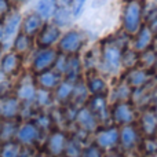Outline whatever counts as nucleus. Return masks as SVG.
<instances>
[{"instance_id":"ddd939ff","label":"nucleus","mask_w":157,"mask_h":157,"mask_svg":"<svg viewBox=\"0 0 157 157\" xmlns=\"http://www.w3.org/2000/svg\"><path fill=\"white\" fill-rule=\"evenodd\" d=\"M87 106H88L90 110L95 114V117L98 119L99 124L110 120L112 103H110V101H109L108 95H92V97H90L88 102H87Z\"/></svg>"},{"instance_id":"6e6552de","label":"nucleus","mask_w":157,"mask_h":157,"mask_svg":"<svg viewBox=\"0 0 157 157\" xmlns=\"http://www.w3.org/2000/svg\"><path fill=\"white\" fill-rule=\"evenodd\" d=\"M41 134L43 131L39 128V125L33 120H24L18 125L15 141L22 146H35L40 141Z\"/></svg>"},{"instance_id":"58836bf2","label":"nucleus","mask_w":157,"mask_h":157,"mask_svg":"<svg viewBox=\"0 0 157 157\" xmlns=\"http://www.w3.org/2000/svg\"><path fill=\"white\" fill-rule=\"evenodd\" d=\"M102 152L103 150H101L95 144H90L83 147L81 157H103Z\"/></svg>"},{"instance_id":"37998d69","label":"nucleus","mask_w":157,"mask_h":157,"mask_svg":"<svg viewBox=\"0 0 157 157\" xmlns=\"http://www.w3.org/2000/svg\"><path fill=\"white\" fill-rule=\"evenodd\" d=\"M11 2H13V3H14V6H15V4H22V3L28 2V0H11Z\"/></svg>"},{"instance_id":"393cba45","label":"nucleus","mask_w":157,"mask_h":157,"mask_svg":"<svg viewBox=\"0 0 157 157\" xmlns=\"http://www.w3.org/2000/svg\"><path fill=\"white\" fill-rule=\"evenodd\" d=\"M73 90H75V83L69 81L63 78L61 81V84L54 90V101L55 105L58 106H66L71 103L72 95H73Z\"/></svg>"},{"instance_id":"f257e3e1","label":"nucleus","mask_w":157,"mask_h":157,"mask_svg":"<svg viewBox=\"0 0 157 157\" xmlns=\"http://www.w3.org/2000/svg\"><path fill=\"white\" fill-rule=\"evenodd\" d=\"M128 39H130V36H127L121 30L120 35L108 37L106 40L99 43L101 62H99L98 72L102 73L105 77L116 76L123 69V66H121L123 52L128 47L127 46Z\"/></svg>"},{"instance_id":"f3484780","label":"nucleus","mask_w":157,"mask_h":157,"mask_svg":"<svg viewBox=\"0 0 157 157\" xmlns=\"http://www.w3.org/2000/svg\"><path fill=\"white\" fill-rule=\"evenodd\" d=\"M132 91L131 86L124 80V78H119L114 83L113 87L109 90L108 98L110 103H117V102H131V97H132Z\"/></svg>"},{"instance_id":"aec40b11","label":"nucleus","mask_w":157,"mask_h":157,"mask_svg":"<svg viewBox=\"0 0 157 157\" xmlns=\"http://www.w3.org/2000/svg\"><path fill=\"white\" fill-rule=\"evenodd\" d=\"M46 22L41 19V17H39L35 11H29V13L24 14L21 24V32L24 35H28L30 37H36L39 35V32L41 30V28L44 26Z\"/></svg>"},{"instance_id":"7ed1b4c3","label":"nucleus","mask_w":157,"mask_h":157,"mask_svg":"<svg viewBox=\"0 0 157 157\" xmlns=\"http://www.w3.org/2000/svg\"><path fill=\"white\" fill-rule=\"evenodd\" d=\"M144 6L141 0H127L121 14V30L130 37H134L144 25Z\"/></svg>"},{"instance_id":"ea45409f","label":"nucleus","mask_w":157,"mask_h":157,"mask_svg":"<svg viewBox=\"0 0 157 157\" xmlns=\"http://www.w3.org/2000/svg\"><path fill=\"white\" fill-rule=\"evenodd\" d=\"M87 0H72L71 2V8H72V14H73L75 19L80 18L81 14L84 11V7H86Z\"/></svg>"},{"instance_id":"a19ab883","label":"nucleus","mask_w":157,"mask_h":157,"mask_svg":"<svg viewBox=\"0 0 157 157\" xmlns=\"http://www.w3.org/2000/svg\"><path fill=\"white\" fill-rule=\"evenodd\" d=\"M66 65H68V55L59 54L57 58V62H55V65H54V69L63 76V73H65V71H66Z\"/></svg>"},{"instance_id":"f03ea898","label":"nucleus","mask_w":157,"mask_h":157,"mask_svg":"<svg viewBox=\"0 0 157 157\" xmlns=\"http://www.w3.org/2000/svg\"><path fill=\"white\" fill-rule=\"evenodd\" d=\"M87 44H88V36L86 30H81L78 28H69L63 30L57 50L59 54L63 55H81Z\"/></svg>"},{"instance_id":"dca6fc26","label":"nucleus","mask_w":157,"mask_h":157,"mask_svg":"<svg viewBox=\"0 0 157 157\" xmlns=\"http://www.w3.org/2000/svg\"><path fill=\"white\" fill-rule=\"evenodd\" d=\"M69 138L66 135V132H63L62 130H54L50 132L48 138L46 142L47 153L51 157H61L65 153V147L68 144Z\"/></svg>"},{"instance_id":"e433bc0d","label":"nucleus","mask_w":157,"mask_h":157,"mask_svg":"<svg viewBox=\"0 0 157 157\" xmlns=\"http://www.w3.org/2000/svg\"><path fill=\"white\" fill-rule=\"evenodd\" d=\"M142 147H144V152L147 156L157 155V138H155V136H147L144 141V144H142Z\"/></svg>"},{"instance_id":"49530a36","label":"nucleus","mask_w":157,"mask_h":157,"mask_svg":"<svg viewBox=\"0 0 157 157\" xmlns=\"http://www.w3.org/2000/svg\"><path fill=\"white\" fill-rule=\"evenodd\" d=\"M3 78H4V76H3V73L0 72V84H2V81H3Z\"/></svg>"},{"instance_id":"6ab92c4d","label":"nucleus","mask_w":157,"mask_h":157,"mask_svg":"<svg viewBox=\"0 0 157 157\" xmlns=\"http://www.w3.org/2000/svg\"><path fill=\"white\" fill-rule=\"evenodd\" d=\"M36 48V41H35V37H30L28 35H24L22 32H19L15 37L11 41V46H10V50L15 51L17 54L22 55V57L28 58Z\"/></svg>"},{"instance_id":"f704fd0d","label":"nucleus","mask_w":157,"mask_h":157,"mask_svg":"<svg viewBox=\"0 0 157 157\" xmlns=\"http://www.w3.org/2000/svg\"><path fill=\"white\" fill-rule=\"evenodd\" d=\"M156 63H157V54L155 50L149 48L144 52H139V66L141 68L150 71L153 66H156Z\"/></svg>"},{"instance_id":"a18cd8bd","label":"nucleus","mask_w":157,"mask_h":157,"mask_svg":"<svg viewBox=\"0 0 157 157\" xmlns=\"http://www.w3.org/2000/svg\"><path fill=\"white\" fill-rule=\"evenodd\" d=\"M71 2H72V0H62L63 4H68V6H71Z\"/></svg>"},{"instance_id":"a211bd4d","label":"nucleus","mask_w":157,"mask_h":157,"mask_svg":"<svg viewBox=\"0 0 157 157\" xmlns=\"http://www.w3.org/2000/svg\"><path fill=\"white\" fill-rule=\"evenodd\" d=\"M123 78L130 84L132 90L144 88V87H147V84L150 83V72L147 69L141 68V66H136L130 71H125Z\"/></svg>"},{"instance_id":"8fccbe9b","label":"nucleus","mask_w":157,"mask_h":157,"mask_svg":"<svg viewBox=\"0 0 157 157\" xmlns=\"http://www.w3.org/2000/svg\"><path fill=\"white\" fill-rule=\"evenodd\" d=\"M2 145H3V141H2V139H0V146H2Z\"/></svg>"},{"instance_id":"b1692460","label":"nucleus","mask_w":157,"mask_h":157,"mask_svg":"<svg viewBox=\"0 0 157 157\" xmlns=\"http://www.w3.org/2000/svg\"><path fill=\"white\" fill-rule=\"evenodd\" d=\"M73 19H75V17H73V14H72L71 6L63 4V3L61 2L59 7L57 8V11L54 13V15H52L50 22L57 25V26L61 28L62 30H66V29H69V28H72Z\"/></svg>"},{"instance_id":"7c9ffc66","label":"nucleus","mask_w":157,"mask_h":157,"mask_svg":"<svg viewBox=\"0 0 157 157\" xmlns=\"http://www.w3.org/2000/svg\"><path fill=\"white\" fill-rule=\"evenodd\" d=\"M18 125H19V123L17 120H4V121H0V139L3 142L15 141Z\"/></svg>"},{"instance_id":"2f4dec72","label":"nucleus","mask_w":157,"mask_h":157,"mask_svg":"<svg viewBox=\"0 0 157 157\" xmlns=\"http://www.w3.org/2000/svg\"><path fill=\"white\" fill-rule=\"evenodd\" d=\"M54 105H55L54 92L39 88L37 95H36V99H35V106L36 108L40 109V110H44V109H51Z\"/></svg>"},{"instance_id":"1a4fd4ad","label":"nucleus","mask_w":157,"mask_h":157,"mask_svg":"<svg viewBox=\"0 0 157 157\" xmlns=\"http://www.w3.org/2000/svg\"><path fill=\"white\" fill-rule=\"evenodd\" d=\"M63 30L52 22H46L39 35L35 37L36 47L39 48H57Z\"/></svg>"},{"instance_id":"2eb2a0df","label":"nucleus","mask_w":157,"mask_h":157,"mask_svg":"<svg viewBox=\"0 0 157 157\" xmlns=\"http://www.w3.org/2000/svg\"><path fill=\"white\" fill-rule=\"evenodd\" d=\"M84 83L87 86L90 95H108L109 94V83L106 77L99 72H88L84 73Z\"/></svg>"},{"instance_id":"c85d7f7f","label":"nucleus","mask_w":157,"mask_h":157,"mask_svg":"<svg viewBox=\"0 0 157 157\" xmlns=\"http://www.w3.org/2000/svg\"><path fill=\"white\" fill-rule=\"evenodd\" d=\"M90 92L87 90V86L84 83V78L78 80L75 83V90H73V95H72V99L69 105L76 106V108H81V106H86L87 102L90 99Z\"/></svg>"},{"instance_id":"a878e982","label":"nucleus","mask_w":157,"mask_h":157,"mask_svg":"<svg viewBox=\"0 0 157 157\" xmlns=\"http://www.w3.org/2000/svg\"><path fill=\"white\" fill-rule=\"evenodd\" d=\"M81 62H83L84 73L88 72H98L99 69V62H101V50L99 44L92 48H88L81 54Z\"/></svg>"},{"instance_id":"79ce46f5","label":"nucleus","mask_w":157,"mask_h":157,"mask_svg":"<svg viewBox=\"0 0 157 157\" xmlns=\"http://www.w3.org/2000/svg\"><path fill=\"white\" fill-rule=\"evenodd\" d=\"M147 25H149V28L152 29V32L155 33V36H156L157 35V17H156V18H153Z\"/></svg>"},{"instance_id":"f8f14e48","label":"nucleus","mask_w":157,"mask_h":157,"mask_svg":"<svg viewBox=\"0 0 157 157\" xmlns=\"http://www.w3.org/2000/svg\"><path fill=\"white\" fill-rule=\"evenodd\" d=\"M22 103L14 94L0 97V121L17 120L21 117Z\"/></svg>"},{"instance_id":"4c0bfd02","label":"nucleus","mask_w":157,"mask_h":157,"mask_svg":"<svg viewBox=\"0 0 157 157\" xmlns=\"http://www.w3.org/2000/svg\"><path fill=\"white\" fill-rule=\"evenodd\" d=\"M15 8L11 0H0V24L7 18V15Z\"/></svg>"},{"instance_id":"c756f323","label":"nucleus","mask_w":157,"mask_h":157,"mask_svg":"<svg viewBox=\"0 0 157 157\" xmlns=\"http://www.w3.org/2000/svg\"><path fill=\"white\" fill-rule=\"evenodd\" d=\"M141 128L146 136L157 135V114L155 110H145L141 116Z\"/></svg>"},{"instance_id":"423d86ee","label":"nucleus","mask_w":157,"mask_h":157,"mask_svg":"<svg viewBox=\"0 0 157 157\" xmlns=\"http://www.w3.org/2000/svg\"><path fill=\"white\" fill-rule=\"evenodd\" d=\"M26 69V58L17 54L13 50H6L0 59V72L3 76L15 80Z\"/></svg>"},{"instance_id":"473e14b6","label":"nucleus","mask_w":157,"mask_h":157,"mask_svg":"<svg viewBox=\"0 0 157 157\" xmlns=\"http://www.w3.org/2000/svg\"><path fill=\"white\" fill-rule=\"evenodd\" d=\"M121 66L125 71H130V69L139 66V52H136L132 47H127L123 52Z\"/></svg>"},{"instance_id":"39448f33","label":"nucleus","mask_w":157,"mask_h":157,"mask_svg":"<svg viewBox=\"0 0 157 157\" xmlns=\"http://www.w3.org/2000/svg\"><path fill=\"white\" fill-rule=\"evenodd\" d=\"M14 86V95L21 101L22 105H30L35 103L36 95H37L39 87L36 84V76L30 71L25 69L21 76L15 78Z\"/></svg>"},{"instance_id":"c9c22d12","label":"nucleus","mask_w":157,"mask_h":157,"mask_svg":"<svg viewBox=\"0 0 157 157\" xmlns=\"http://www.w3.org/2000/svg\"><path fill=\"white\" fill-rule=\"evenodd\" d=\"M83 147H84L83 146V142L78 141V139L75 138V136H72V138H69L68 144H66L63 156H65V157H81Z\"/></svg>"},{"instance_id":"09e8293b","label":"nucleus","mask_w":157,"mask_h":157,"mask_svg":"<svg viewBox=\"0 0 157 157\" xmlns=\"http://www.w3.org/2000/svg\"><path fill=\"white\" fill-rule=\"evenodd\" d=\"M153 110H155V113L157 114V102H156V105H155V109H153Z\"/></svg>"},{"instance_id":"4468645a","label":"nucleus","mask_w":157,"mask_h":157,"mask_svg":"<svg viewBox=\"0 0 157 157\" xmlns=\"http://www.w3.org/2000/svg\"><path fill=\"white\" fill-rule=\"evenodd\" d=\"M73 123L76 124V127L78 130L84 131V132H87V134L97 132L98 128H99V121H98L95 114L90 110V108L87 105L78 108Z\"/></svg>"},{"instance_id":"de8ad7c7","label":"nucleus","mask_w":157,"mask_h":157,"mask_svg":"<svg viewBox=\"0 0 157 157\" xmlns=\"http://www.w3.org/2000/svg\"><path fill=\"white\" fill-rule=\"evenodd\" d=\"M35 157H46V156H44V155H41V153H37V155H36Z\"/></svg>"},{"instance_id":"4be33fe9","label":"nucleus","mask_w":157,"mask_h":157,"mask_svg":"<svg viewBox=\"0 0 157 157\" xmlns=\"http://www.w3.org/2000/svg\"><path fill=\"white\" fill-rule=\"evenodd\" d=\"M153 40H155V33L152 32L149 25H144L139 29V32L132 37V48L136 52H144L152 48Z\"/></svg>"},{"instance_id":"72a5a7b5","label":"nucleus","mask_w":157,"mask_h":157,"mask_svg":"<svg viewBox=\"0 0 157 157\" xmlns=\"http://www.w3.org/2000/svg\"><path fill=\"white\" fill-rule=\"evenodd\" d=\"M22 145H19L17 141L3 142L0 146V157H19Z\"/></svg>"},{"instance_id":"bb28decb","label":"nucleus","mask_w":157,"mask_h":157,"mask_svg":"<svg viewBox=\"0 0 157 157\" xmlns=\"http://www.w3.org/2000/svg\"><path fill=\"white\" fill-rule=\"evenodd\" d=\"M139 134L132 124L123 125L120 128V146L124 150H132L138 145Z\"/></svg>"},{"instance_id":"cd10ccee","label":"nucleus","mask_w":157,"mask_h":157,"mask_svg":"<svg viewBox=\"0 0 157 157\" xmlns=\"http://www.w3.org/2000/svg\"><path fill=\"white\" fill-rule=\"evenodd\" d=\"M59 4H61L59 0H37L33 11L39 17H41V19L44 22H50L54 13L57 11V8L59 7Z\"/></svg>"},{"instance_id":"412c9836","label":"nucleus","mask_w":157,"mask_h":157,"mask_svg":"<svg viewBox=\"0 0 157 157\" xmlns=\"http://www.w3.org/2000/svg\"><path fill=\"white\" fill-rule=\"evenodd\" d=\"M35 76H36V84H37L39 88L52 92L61 84V81L63 80V76L61 73H58L55 69H50V71L35 75Z\"/></svg>"},{"instance_id":"c03bdc74","label":"nucleus","mask_w":157,"mask_h":157,"mask_svg":"<svg viewBox=\"0 0 157 157\" xmlns=\"http://www.w3.org/2000/svg\"><path fill=\"white\" fill-rule=\"evenodd\" d=\"M4 51H6V48L2 46V44H0V59H2V55H3V52H4Z\"/></svg>"},{"instance_id":"9d476101","label":"nucleus","mask_w":157,"mask_h":157,"mask_svg":"<svg viewBox=\"0 0 157 157\" xmlns=\"http://www.w3.org/2000/svg\"><path fill=\"white\" fill-rule=\"evenodd\" d=\"M94 144L101 150H112L120 145V128L116 125H109L105 128H98L95 132Z\"/></svg>"},{"instance_id":"9b49d317","label":"nucleus","mask_w":157,"mask_h":157,"mask_svg":"<svg viewBox=\"0 0 157 157\" xmlns=\"http://www.w3.org/2000/svg\"><path fill=\"white\" fill-rule=\"evenodd\" d=\"M135 106L131 102H117L112 103L110 108V119L117 125H130L135 121Z\"/></svg>"},{"instance_id":"3c124183","label":"nucleus","mask_w":157,"mask_h":157,"mask_svg":"<svg viewBox=\"0 0 157 157\" xmlns=\"http://www.w3.org/2000/svg\"><path fill=\"white\" fill-rule=\"evenodd\" d=\"M110 157H119V156H110Z\"/></svg>"},{"instance_id":"5701e85b","label":"nucleus","mask_w":157,"mask_h":157,"mask_svg":"<svg viewBox=\"0 0 157 157\" xmlns=\"http://www.w3.org/2000/svg\"><path fill=\"white\" fill-rule=\"evenodd\" d=\"M83 77L84 68L83 62H81V55H68V65H66V71L63 73V78L76 83Z\"/></svg>"},{"instance_id":"20e7f679","label":"nucleus","mask_w":157,"mask_h":157,"mask_svg":"<svg viewBox=\"0 0 157 157\" xmlns=\"http://www.w3.org/2000/svg\"><path fill=\"white\" fill-rule=\"evenodd\" d=\"M59 55L57 48H39L36 47L35 51L26 58V69L33 75L43 73L46 71L54 69L57 58Z\"/></svg>"},{"instance_id":"0eeeda50","label":"nucleus","mask_w":157,"mask_h":157,"mask_svg":"<svg viewBox=\"0 0 157 157\" xmlns=\"http://www.w3.org/2000/svg\"><path fill=\"white\" fill-rule=\"evenodd\" d=\"M22 18H24V14H22L21 11L15 7L7 15V18L2 22V28H3V47H4L6 50L10 48L13 39L15 37L19 32H21Z\"/></svg>"}]
</instances>
